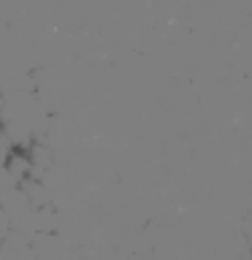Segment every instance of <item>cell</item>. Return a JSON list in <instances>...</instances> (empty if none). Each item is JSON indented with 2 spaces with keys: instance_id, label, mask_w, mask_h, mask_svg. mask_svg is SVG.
Masks as SVG:
<instances>
[{
  "instance_id": "1",
  "label": "cell",
  "mask_w": 252,
  "mask_h": 260,
  "mask_svg": "<svg viewBox=\"0 0 252 260\" xmlns=\"http://www.w3.org/2000/svg\"><path fill=\"white\" fill-rule=\"evenodd\" d=\"M3 171L14 179L16 184H22L24 179H30V176H33V166H30L27 149H14V152L6 157V162H3Z\"/></svg>"
}]
</instances>
